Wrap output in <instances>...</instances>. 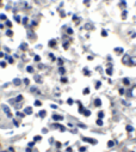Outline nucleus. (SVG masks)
I'll return each mask as SVG.
<instances>
[{
  "mask_svg": "<svg viewBox=\"0 0 136 152\" xmlns=\"http://www.w3.org/2000/svg\"><path fill=\"white\" fill-rule=\"evenodd\" d=\"M24 113L26 114V115H31V114H32V109L30 107H27V108L24 109Z\"/></svg>",
  "mask_w": 136,
  "mask_h": 152,
  "instance_id": "obj_1",
  "label": "nucleus"
},
{
  "mask_svg": "<svg viewBox=\"0 0 136 152\" xmlns=\"http://www.w3.org/2000/svg\"><path fill=\"white\" fill-rule=\"evenodd\" d=\"M53 119H54L55 121H61L63 118H62L61 115H56V114H54V115H53Z\"/></svg>",
  "mask_w": 136,
  "mask_h": 152,
  "instance_id": "obj_2",
  "label": "nucleus"
},
{
  "mask_svg": "<svg viewBox=\"0 0 136 152\" xmlns=\"http://www.w3.org/2000/svg\"><path fill=\"white\" fill-rule=\"evenodd\" d=\"M85 141H88V142H91V144H97V141L95 140H93V139H90V138H82Z\"/></svg>",
  "mask_w": 136,
  "mask_h": 152,
  "instance_id": "obj_3",
  "label": "nucleus"
},
{
  "mask_svg": "<svg viewBox=\"0 0 136 152\" xmlns=\"http://www.w3.org/2000/svg\"><path fill=\"white\" fill-rule=\"evenodd\" d=\"M3 108H4V110H5V113L7 114V115H9V116H11V111H10V109H9L6 105H3Z\"/></svg>",
  "mask_w": 136,
  "mask_h": 152,
  "instance_id": "obj_4",
  "label": "nucleus"
},
{
  "mask_svg": "<svg viewBox=\"0 0 136 152\" xmlns=\"http://www.w3.org/2000/svg\"><path fill=\"white\" fill-rule=\"evenodd\" d=\"M84 111H85V109H84V108H82V105L79 103V113H81V114H82Z\"/></svg>",
  "mask_w": 136,
  "mask_h": 152,
  "instance_id": "obj_5",
  "label": "nucleus"
},
{
  "mask_svg": "<svg viewBox=\"0 0 136 152\" xmlns=\"http://www.w3.org/2000/svg\"><path fill=\"white\" fill-rule=\"evenodd\" d=\"M16 101H17V102H22V101H23V96H22V95H19V96L16 98Z\"/></svg>",
  "mask_w": 136,
  "mask_h": 152,
  "instance_id": "obj_6",
  "label": "nucleus"
},
{
  "mask_svg": "<svg viewBox=\"0 0 136 152\" xmlns=\"http://www.w3.org/2000/svg\"><path fill=\"white\" fill-rule=\"evenodd\" d=\"M94 104H95L97 107H99V105L101 104V102H100V99H95V101H94Z\"/></svg>",
  "mask_w": 136,
  "mask_h": 152,
  "instance_id": "obj_7",
  "label": "nucleus"
},
{
  "mask_svg": "<svg viewBox=\"0 0 136 152\" xmlns=\"http://www.w3.org/2000/svg\"><path fill=\"white\" fill-rule=\"evenodd\" d=\"M84 114H85V116H90V115H91V111H90V110H85Z\"/></svg>",
  "mask_w": 136,
  "mask_h": 152,
  "instance_id": "obj_8",
  "label": "nucleus"
},
{
  "mask_svg": "<svg viewBox=\"0 0 136 152\" xmlns=\"http://www.w3.org/2000/svg\"><path fill=\"white\" fill-rule=\"evenodd\" d=\"M46 114H47V113H46L44 110H42V111L40 113V116H41V118H44V116H46Z\"/></svg>",
  "mask_w": 136,
  "mask_h": 152,
  "instance_id": "obj_9",
  "label": "nucleus"
},
{
  "mask_svg": "<svg viewBox=\"0 0 136 152\" xmlns=\"http://www.w3.org/2000/svg\"><path fill=\"white\" fill-rule=\"evenodd\" d=\"M98 116H99V119H101V118H104V113H103V111H99V114H98Z\"/></svg>",
  "mask_w": 136,
  "mask_h": 152,
  "instance_id": "obj_10",
  "label": "nucleus"
},
{
  "mask_svg": "<svg viewBox=\"0 0 136 152\" xmlns=\"http://www.w3.org/2000/svg\"><path fill=\"white\" fill-rule=\"evenodd\" d=\"M97 125H98V126H101V125H103V121H101V119L97 120Z\"/></svg>",
  "mask_w": 136,
  "mask_h": 152,
  "instance_id": "obj_11",
  "label": "nucleus"
},
{
  "mask_svg": "<svg viewBox=\"0 0 136 152\" xmlns=\"http://www.w3.org/2000/svg\"><path fill=\"white\" fill-rule=\"evenodd\" d=\"M90 94V89H85L84 90V95H88Z\"/></svg>",
  "mask_w": 136,
  "mask_h": 152,
  "instance_id": "obj_12",
  "label": "nucleus"
},
{
  "mask_svg": "<svg viewBox=\"0 0 136 152\" xmlns=\"http://www.w3.org/2000/svg\"><path fill=\"white\" fill-rule=\"evenodd\" d=\"M13 83H14L16 85H19V84H20V80H19V79H16V80H14Z\"/></svg>",
  "mask_w": 136,
  "mask_h": 152,
  "instance_id": "obj_13",
  "label": "nucleus"
},
{
  "mask_svg": "<svg viewBox=\"0 0 136 152\" xmlns=\"http://www.w3.org/2000/svg\"><path fill=\"white\" fill-rule=\"evenodd\" d=\"M108 146H109V147H112V146H114V141H109V142H108Z\"/></svg>",
  "mask_w": 136,
  "mask_h": 152,
  "instance_id": "obj_14",
  "label": "nucleus"
},
{
  "mask_svg": "<svg viewBox=\"0 0 136 152\" xmlns=\"http://www.w3.org/2000/svg\"><path fill=\"white\" fill-rule=\"evenodd\" d=\"M68 104H69V105H72V104H73V99H72V98L68 99Z\"/></svg>",
  "mask_w": 136,
  "mask_h": 152,
  "instance_id": "obj_15",
  "label": "nucleus"
},
{
  "mask_svg": "<svg viewBox=\"0 0 136 152\" xmlns=\"http://www.w3.org/2000/svg\"><path fill=\"white\" fill-rule=\"evenodd\" d=\"M60 73H62V74L64 73V68L63 67H60Z\"/></svg>",
  "mask_w": 136,
  "mask_h": 152,
  "instance_id": "obj_16",
  "label": "nucleus"
},
{
  "mask_svg": "<svg viewBox=\"0 0 136 152\" xmlns=\"http://www.w3.org/2000/svg\"><path fill=\"white\" fill-rule=\"evenodd\" d=\"M35 105L40 107V105H41V102H40V101H36V102H35Z\"/></svg>",
  "mask_w": 136,
  "mask_h": 152,
  "instance_id": "obj_17",
  "label": "nucleus"
},
{
  "mask_svg": "<svg viewBox=\"0 0 136 152\" xmlns=\"http://www.w3.org/2000/svg\"><path fill=\"white\" fill-rule=\"evenodd\" d=\"M38 141V140H41V135H37V137H35V141Z\"/></svg>",
  "mask_w": 136,
  "mask_h": 152,
  "instance_id": "obj_18",
  "label": "nucleus"
},
{
  "mask_svg": "<svg viewBox=\"0 0 136 152\" xmlns=\"http://www.w3.org/2000/svg\"><path fill=\"white\" fill-rule=\"evenodd\" d=\"M79 151H80V152H85V151H86V148H85V147H80V148H79Z\"/></svg>",
  "mask_w": 136,
  "mask_h": 152,
  "instance_id": "obj_19",
  "label": "nucleus"
},
{
  "mask_svg": "<svg viewBox=\"0 0 136 152\" xmlns=\"http://www.w3.org/2000/svg\"><path fill=\"white\" fill-rule=\"evenodd\" d=\"M24 84L25 85H29V79H24Z\"/></svg>",
  "mask_w": 136,
  "mask_h": 152,
  "instance_id": "obj_20",
  "label": "nucleus"
},
{
  "mask_svg": "<svg viewBox=\"0 0 136 152\" xmlns=\"http://www.w3.org/2000/svg\"><path fill=\"white\" fill-rule=\"evenodd\" d=\"M17 115H18V116H24V114H22V113H19V111H17Z\"/></svg>",
  "mask_w": 136,
  "mask_h": 152,
  "instance_id": "obj_21",
  "label": "nucleus"
},
{
  "mask_svg": "<svg viewBox=\"0 0 136 152\" xmlns=\"http://www.w3.org/2000/svg\"><path fill=\"white\" fill-rule=\"evenodd\" d=\"M32 71H33V69H32V67H30V66H29V67H27V72H32Z\"/></svg>",
  "mask_w": 136,
  "mask_h": 152,
  "instance_id": "obj_22",
  "label": "nucleus"
},
{
  "mask_svg": "<svg viewBox=\"0 0 136 152\" xmlns=\"http://www.w3.org/2000/svg\"><path fill=\"white\" fill-rule=\"evenodd\" d=\"M61 82H62V83H67V79H66V78H62Z\"/></svg>",
  "mask_w": 136,
  "mask_h": 152,
  "instance_id": "obj_23",
  "label": "nucleus"
},
{
  "mask_svg": "<svg viewBox=\"0 0 136 152\" xmlns=\"http://www.w3.org/2000/svg\"><path fill=\"white\" fill-rule=\"evenodd\" d=\"M127 129H128V131H132V127H131V126H128Z\"/></svg>",
  "mask_w": 136,
  "mask_h": 152,
  "instance_id": "obj_24",
  "label": "nucleus"
},
{
  "mask_svg": "<svg viewBox=\"0 0 136 152\" xmlns=\"http://www.w3.org/2000/svg\"><path fill=\"white\" fill-rule=\"evenodd\" d=\"M56 146L60 148V147H61V142H59V141H57V142H56Z\"/></svg>",
  "mask_w": 136,
  "mask_h": 152,
  "instance_id": "obj_25",
  "label": "nucleus"
},
{
  "mask_svg": "<svg viewBox=\"0 0 136 152\" xmlns=\"http://www.w3.org/2000/svg\"><path fill=\"white\" fill-rule=\"evenodd\" d=\"M9 151H10V152H14V150H13V147H10V148H9Z\"/></svg>",
  "mask_w": 136,
  "mask_h": 152,
  "instance_id": "obj_26",
  "label": "nucleus"
},
{
  "mask_svg": "<svg viewBox=\"0 0 136 152\" xmlns=\"http://www.w3.org/2000/svg\"><path fill=\"white\" fill-rule=\"evenodd\" d=\"M72 151H73V150H72L71 147H68V148H67V152H72Z\"/></svg>",
  "mask_w": 136,
  "mask_h": 152,
  "instance_id": "obj_27",
  "label": "nucleus"
},
{
  "mask_svg": "<svg viewBox=\"0 0 136 152\" xmlns=\"http://www.w3.org/2000/svg\"><path fill=\"white\" fill-rule=\"evenodd\" d=\"M26 152H31V148H26Z\"/></svg>",
  "mask_w": 136,
  "mask_h": 152,
  "instance_id": "obj_28",
  "label": "nucleus"
}]
</instances>
